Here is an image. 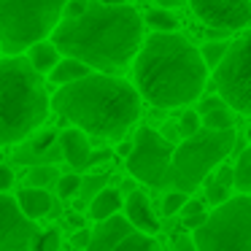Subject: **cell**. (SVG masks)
<instances>
[{"label":"cell","mask_w":251,"mask_h":251,"mask_svg":"<svg viewBox=\"0 0 251 251\" xmlns=\"http://www.w3.org/2000/svg\"><path fill=\"white\" fill-rule=\"evenodd\" d=\"M49 41L62 57L81 60L98 73H122L143 44V19L132 6H105L89 0L87 11L73 19H60Z\"/></svg>","instance_id":"cell-1"},{"label":"cell","mask_w":251,"mask_h":251,"mask_svg":"<svg viewBox=\"0 0 251 251\" xmlns=\"http://www.w3.org/2000/svg\"><path fill=\"white\" fill-rule=\"evenodd\" d=\"M135 89L157 108H178L197 100L205 89L208 65L200 49L178 33H151L135 60Z\"/></svg>","instance_id":"cell-2"},{"label":"cell","mask_w":251,"mask_h":251,"mask_svg":"<svg viewBox=\"0 0 251 251\" xmlns=\"http://www.w3.org/2000/svg\"><path fill=\"white\" fill-rule=\"evenodd\" d=\"M51 111L87 135L122 141L141 116V95L125 78L89 73L78 81L62 84L51 95Z\"/></svg>","instance_id":"cell-3"},{"label":"cell","mask_w":251,"mask_h":251,"mask_svg":"<svg viewBox=\"0 0 251 251\" xmlns=\"http://www.w3.org/2000/svg\"><path fill=\"white\" fill-rule=\"evenodd\" d=\"M51 98L25 54L0 57V146L30 138L46 122Z\"/></svg>","instance_id":"cell-4"},{"label":"cell","mask_w":251,"mask_h":251,"mask_svg":"<svg viewBox=\"0 0 251 251\" xmlns=\"http://www.w3.org/2000/svg\"><path fill=\"white\" fill-rule=\"evenodd\" d=\"M235 141H238V135L232 127L229 130H205L202 127L195 135L184 138L173 149L165 186L186 192V195L195 192L208 178V173L224 162V157L235 149Z\"/></svg>","instance_id":"cell-5"},{"label":"cell","mask_w":251,"mask_h":251,"mask_svg":"<svg viewBox=\"0 0 251 251\" xmlns=\"http://www.w3.org/2000/svg\"><path fill=\"white\" fill-rule=\"evenodd\" d=\"M68 0H0V49L25 54L60 25Z\"/></svg>","instance_id":"cell-6"},{"label":"cell","mask_w":251,"mask_h":251,"mask_svg":"<svg viewBox=\"0 0 251 251\" xmlns=\"http://www.w3.org/2000/svg\"><path fill=\"white\" fill-rule=\"evenodd\" d=\"M197 251H251V195L216 205L192 232Z\"/></svg>","instance_id":"cell-7"},{"label":"cell","mask_w":251,"mask_h":251,"mask_svg":"<svg viewBox=\"0 0 251 251\" xmlns=\"http://www.w3.org/2000/svg\"><path fill=\"white\" fill-rule=\"evenodd\" d=\"M219 98L238 114H251V33L232 41L227 54L213 68Z\"/></svg>","instance_id":"cell-8"},{"label":"cell","mask_w":251,"mask_h":251,"mask_svg":"<svg viewBox=\"0 0 251 251\" xmlns=\"http://www.w3.org/2000/svg\"><path fill=\"white\" fill-rule=\"evenodd\" d=\"M173 149L176 143L165 141L157 130L141 127L132 138V151L125 157V165L135 181H143L149 186H165Z\"/></svg>","instance_id":"cell-9"},{"label":"cell","mask_w":251,"mask_h":251,"mask_svg":"<svg viewBox=\"0 0 251 251\" xmlns=\"http://www.w3.org/2000/svg\"><path fill=\"white\" fill-rule=\"evenodd\" d=\"M38 235V224L22 213L17 197L0 192V251H30Z\"/></svg>","instance_id":"cell-10"},{"label":"cell","mask_w":251,"mask_h":251,"mask_svg":"<svg viewBox=\"0 0 251 251\" xmlns=\"http://www.w3.org/2000/svg\"><path fill=\"white\" fill-rule=\"evenodd\" d=\"M192 11L205 27L227 33L251 25V0H192Z\"/></svg>","instance_id":"cell-11"},{"label":"cell","mask_w":251,"mask_h":251,"mask_svg":"<svg viewBox=\"0 0 251 251\" xmlns=\"http://www.w3.org/2000/svg\"><path fill=\"white\" fill-rule=\"evenodd\" d=\"M130 232H135V227L127 222V216L114 213V216L98 222V227H95L92 235H89L87 251H114Z\"/></svg>","instance_id":"cell-12"},{"label":"cell","mask_w":251,"mask_h":251,"mask_svg":"<svg viewBox=\"0 0 251 251\" xmlns=\"http://www.w3.org/2000/svg\"><path fill=\"white\" fill-rule=\"evenodd\" d=\"M57 143H60L62 159H68V165H71L73 170H84L89 165L92 146H89V138H87L84 130H78V127H68V130L60 132Z\"/></svg>","instance_id":"cell-13"},{"label":"cell","mask_w":251,"mask_h":251,"mask_svg":"<svg viewBox=\"0 0 251 251\" xmlns=\"http://www.w3.org/2000/svg\"><path fill=\"white\" fill-rule=\"evenodd\" d=\"M125 216H127V222H130L138 232L154 235L159 229V222H157V216H154L151 202H149V197L143 195L141 189H135V192H130V195H127V200H125Z\"/></svg>","instance_id":"cell-14"},{"label":"cell","mask_w":251,"mask_h":251,"mask_svg":"<svg viewBox=\"0 0 251 251\" xmlns=\"http://www.w3.org/2000/svg\"><path fill=\"white\" fill-rule=\"evenodd\" d=\"M17 202L19 208H22V213L27 219H41L46 216V213L54 208V200H51V195L46 189H38V186H27V189H22L17 195Z\"/></svg>","instance_id":"cell-15"},{"label":"cell","mask_w":251,"mask_h":251,"mask_svg":"<svg viewBox=\"0 0 251 251\" xmlns=\"http://www.w3.org/2000/svg\"><path fill=\"white\" fill-rule=\"evenodd\" d=\"M119 208H122V192L111 189V186H103V189L89 200V216H92L95 222H103V219L119 213Z\"/></svg>","instance_id":"cell-16"},{"label":"cell","mask_w":251,"mask_h":251,"mask_svg":"<svg viewBox=\"0 0 251 251\" xmlns=\"http://www.w3.org/2000/svg\"><path fill=\"white\" fill-rule=\"evenodd\" d=\"M27 60H30V65L44 76V73H51V68L60 62V49H57L49 38L35 41V44L27 49Z\"/></svg>","instance_id":"cell-17"},{"label":"cell","mask_w":251,"mask_h":251,"mask_svg":"<svg viewBox=\"0 0 251 251\" xmlns=\"http://www.w3.org/2000/svg\"><path fill=\"white\" fill-rule=\"evenodd\" d=\"M89 73H92V68L84 65L81 60H73V57H60V62L51 68L49 78H51V84H60V87H62V84H71V81H78V78L89 76Z\"/></svg>","instance_id":"cell-18"},{"label":"cell","mask_w":251,"mask_h":251,"mask_svg":"<svg viewBox=\"0 0 251 251\" xmlns=\"http://www.w3.org/2000/svg\"><path fill=\"white\" fill-rule=\"evenodd\" d=\"M143 22H146L154 33H176V30H178V19H176V14L168 11V8H162V6L146 11Z\"/></svg>","instance_id":"cell-19"},{"label":"cell","mask_w":251,"mask_h":251,"mask_svg":"<svg viewBox=\"0 0 251 251\" xmlns=\"http://www.w3.org/2000/svg\"><path fill=\"white\" fill-rule=\"evenodd\" d=\"M232 173H235V181H232L235 189H238L240 195H251V146L246 149V151H240Z\"/></svg>","instance_id":"cell-20"},{"label":"cell","mask_w":251,"mask_h":251,"mask_svg":"<svg viewBox=\"0 0 251 251\" xmlns=\"http://www.w3.org/2000/svg\"><path fill=\"white\" fill-rule=\"evenodd\" d=\"M114 251H159V243L154 240V235H146V232H130Z\"/></svg>","instance_id":"cell-21"},{"label":"cell","mask_w":251,"mask_h":251,"mask_svg":"<svg viewBox=\"0 0 251 251\" xmlns=\"http://www.w3.org/2000/svg\"><path fill=\"white\" fill-rule=\"evenodd\" d=\"M57 178H60V173H57L54 165H33L30 173H27L30 186H38V189H44V186H57Z\"/></svg>","instance_id":"cell-22"},{"label":"cell","mask_w":251,"mask_h":251,"mask_svg":"<svg viewBox=\"0 0 251 251\" xmlns=\"http://www.w3.org/2000/svg\"><path fill=\"white\" fill-rule=\"evenodd\" d=\"M200 119H202V127H205V130H229V127H232L229 105H222V108L208 111V114H202Z\"/></svg>","instance_id":"cell-23"},{"label":"cell","mask_w":251,"mask_h":251,"mask_svg":"<svg viewBox=\"0 0 251 251\" xmlns=\"http://www.w3.org/2000/svg\"><path fill=\"white\" fill-rule=\"evenodd\" d=\"M229 49V41H205V46L200 49V57L208 68H216L222 62V57L227 54Z\"/></svg>","instance_id":"cell-24"},{"label":"cell","mask_w":251,"mask_h":251,"mask_svg":"<svg viewBox=\"0 0 251 251\" xmlns=\"http://www.w3.org/2000/svg\"><path fill=\"white\" fill-rule=\"evenodd\" d=\"M78 189H81V176L78 173H68V176H60V178H57V195H60L62 200L76 197Z\"/></svg>","instance_id":"cell-25"},{"label":"cell","mask_w":251,"mask_h":251,"mask_svg":"<svg viewBox=\"0 0 251 251\" xmlns=\"http://www.w3.org/2000/svg\"><path fill=\"white\" fill-rule=\"evenodd\" d=\"M178 130H181V138H189L195 135L197 130H202V119L197 111H184V116L178 119Z\"/></svg>","instance_id":"cell-26"},{"label":"cell","mask_w":251,"mask_h":251,"mask_svg":"<svg viewBox=\"0 0 251 251\" xmlns=\"http://www.w3.org/2000/svg\"><path fill=\"white\" fill-rule=\"evenodd\" d=\"M184 202H186V192L170 189L168 195L162 197V213L165 216H173V213H178L181 208H184Z\"/></svg>","instance_id":"cell-27"},{"label":"cell","mask_w":251,"mask_h":251,"mask_svg":"<svg viewBox=\"0 0 251 251\" xmlns=\"http://www.w3.org/2000/svg\"><path fill=\"white\" fill-rule=\"evenodd\" d=\"M30 251H60V232L57 229H46L35 238L33 249Z\"/></svg>","instance_id":"cell-28"},{"label":"cell","mask_w":251,"mask_h":251,"mask_svg":"<svg viewBox=\"0 0 251 251\" xmlns=\"http://www.w3.org/2000/svg\"><path fill=\"white\" fill-rule=\"evenodd\" d=\"M205 200L211 202V205H222L224 200H229V186L219 184L216 178L208 181V186H205Z\"/></svg>","instance_id":"cell-29"},{"label":"cell","mask_w":251,"mask_h":251,"mask_svg":"<svg viewBox=\"0 0 251 251\" xmlns=\"http://www.w3.org/2000/svg\"><path fill=\"white\" fill-rule=\"evenodd\" d=\"M105 181H108L105 176H89V178H81V189H78V195H81L84 200H92V197L105 186Z\"/></svg>","instance_id":"cell-30"},{"label":"cell","mask_w":251,"mask_h":251,"mask_svg":"<svg viewBox=\"0 0 251 251\" xmlns=\"http://www.w3.org/2000/svg\"><path fill=\"white\" fill-rule=\"evenodd\" d=\"M89 0H68L65 8H62V19H73V17H81L87 11Z\"/></svg>","instance_id":"cell-31"},{"label":"cell","mask_w":251,"mask_h":251,"mask_svg":"<svg viewBox=\"0 0 251 251\" xmlns=\"http://www.w3.org/2000/svg\"><path fill=\"white\" fill-rule=\"evenodd\" d=\"M222 105H227L219 95H211V98H202L200 100V105H197V114H208V111H213V108H222Z\"/></svg>","instance_id":"cell-32"},{"label":"cell","mask_w":251,"mask_h":251,"mask_svg":"<svg viewBox=\"0 0 251 251\" xmlns=\"http://www.w3.org/2000/svg\"><path fill=\"white\" fill-rule=\"evenodd\" d=\"M14 186V170L8 165H0V192H8Z\"/></svg>","instance_id":"cell-33"},{"label":"cell","mask_w":251,"mask_h":251,"mask_svg":"<svg viewBox=\"0 0 251 251\" xmlns=\"http://www.w3.org/2000/svg\"><path fill=\"white\" fill-rule=\"evenodd\" d=\"M216 181H219V184H224V186H232V181H235L232 168H229V165H219V168H216Z\"/></svg>","instance_id":"cell-34"},{"label":"cell","mask_w":251,"mask_h":251,"mask_svg":"<svg viewBox=\"0 0 251 251\" xmlns=\"http://www.w3.org/2000/svg\"><path fill=\"white\" fill-rule=\"evenodd\" d=\"M181 211H184V216H195V213H205V208H202L200 200H186Z\"/></svg>","instance_id":"cell-35"},{"label":"cell","mask_w":251,"mask_h":251,"mask_svg":"<svg viewBox=\"0 0 251 251\" xmlns=\"http://www.w3.org/2000/svg\"><path fill=\"white\" fill-rule=\"evenodd\" d=\"M205 219H208V213H195V216H184V227L195 232V229L200 227V224L205 222Z\"/></svg>","instance_id":"cell-36"},{"label":"cell","mask_w":251,"mask_h":251,"mask_svg":"<svg viewBox=\"0 0 251 251\" xmlns=\"http://www.w3.org/2000/svg\"><path fill=\"white\" fill-rule=\"evenodd\" d=\"M159 135L165 138V141H170V143H176L181 138V130H178V125H165V130L159 132Z\"/></svg>","instance_id":"cell-37"},{"label":"cell","mask_w":251,"mask_h":251,"mask_svg":"<svg viewBox=\"0 0 251 251\" xmlns=\"http://www.w3.org/2000/svg\"><path fill=\"white\" fill-rule=\"evenodd\" d=\"M173 251H197V249H195V240H189V238L181 235V238L173 240Z\"/></svg>","instance_id":"cell-38"},{"label":"cell","mask_w":251,"mask_h":251,"mask_svg":"<svg viewBox=\"0 0 251 251\" xmlns=\"http://www.w3.org/2000/svg\"><path fill=\"white\" fill-rule=\"evenodd\" d=\"M108 159H111V151H108V149H103V151H92V154H89V165H87V168L100 165V162H108Z\"/></svg>","instance_id":"cell-39"},{"label":"cell","mask_w":251,"mask_h":251,"mask_svg":"<svg viewBox=\"0 0 251 251\" xmlns=\"http://www.w3.org/2000/svg\"><path fill=\"white\" fill-rule=\"evenodd\" d=\"M227 30H219V27H205V41H227Z\"/></svg>","instance_id":"cell-40"},{"label":"cell","mask_w":251,"mask_h":251,"mask_svg":"<svg viewBox=\"0 0 251 251\" xmlns=\"http://www.w3.org/2000/svg\"><path fill=\"white\" fill-rule=\"evenodd\" d=\"M89 235H92V232L81 227V229H78L76 235H73V243H76V246H87V243H89Z\"/></svg>","instance_id":"cell-41"},{"label":"cell","mask_w":251,"mask_h":251,"mask_svg":"<svg viewBox=\"0 0 251 251\" xmlns=\"http://www.w3.org/2000/svg\"><path fill=\"white\" fill-rule=\"evenodd\" d=\"M116 151H119L122 157H127V154L132 151V143H130V141H122V143H119V149H116Z\"/></svg>","instance_id":"cell-42"},{"label":"cell","mask_w":251,"mask_h":251,"mask_svg":"<svg viewBox=\"0 0 251 251\" xmlns=\"http://www.w3.org/2000/svg\"><path fill=\"white\" fill-rule=\"evenodd\" d=\"M68 224H73V227L81 229V227H84V219H81V216H76V213H71V216H68Z\"/></svg>","instance_id":"cell-43"},{"label":"cell","mask_w":251,"mask_h":251,"mask_svg":"<svg viewBox=\"0 0 251 251\" xmlns=\"http://www.w3.org/2000/svg\"><path fill=\"white\" fill-rule=\"evenodd\" d=\"M157 3H159L162 8H170V6H181L184 0H157Z\"/></svg>","instance_id":"cell-44"},{"label":"cell","mask_w":251,"mask_h":251,"mask_svg":"<svg viewBox=\"0 0 251 251\" xmlns=\"http://www.w3.org/2000/svg\"><path fill=\"white\" fill-rule=\"evenodd\" d=\"M98 3H105V6H122V3H127V0H98Z\"/></svg>","instance_id":"cell-45"},{"label":"cell","mask_w":251,"mask_h":251,"mask_svg":"<svg viewBox=\"0 0 251 251\" xmlns=\"http://www.w3.org/2000/svg\"><path fill=\"white\" fill-rule=\"evenodd\" d=\"M122 189H125L127 195H130V192H135V184H132V181H125V184H122Z\"/></svg>","instance_id":"cell-46"},{"label":"cell","mask_w":251,"mask_h":251,"mask_svg":"<svg viewBox=\"0 0 251 251\" xmlns=\"http://www.w3.org/2000/svg\"><path fill=\"white\" fill-rule=\"evenodd\" d=\"M249 143H251V127H249Z\"/></svg>","instance_id":"cell-47"}]
</instances>
